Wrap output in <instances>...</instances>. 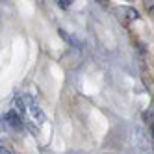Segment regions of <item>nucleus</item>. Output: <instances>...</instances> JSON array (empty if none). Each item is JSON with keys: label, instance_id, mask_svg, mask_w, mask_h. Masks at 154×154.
<instances>
[{"label": "nucleus", "instance_id": "f257e3e1", "mask_svg": "<svg viewBox=\"0 0 154 154\" xmlns=\"http://www.w3.org/2000/svg\"><path fill=\"white\" fill-rule=\"evenodd\" d=\"M28 112H30V115H32V121H35V123L41 126L43 123L47 121V115L43 113V109L35 104V102H32V104H28Z\"/></svg>", "mask_w": 154, "mask_h": 154}, {"label": "nucleus", "instance_id": "f03ea898", "mask_svg": "<svg viewBox=\"0 0 154 154\" xmlns=\"http://www.w3.org/2000/svg\"><path fill=\"white\" fill-rule=\"evenodd\" d=\"M6 121H8V125L15 128V130H20L23 128V115H20L17 109H11V112H8L6 113Z\"/></svg>", "mask_w": 154, "mask_h": 154}, {"label": "nucleus", "instance_id": "7ed1b4c3", "mask_svg": "<svg viewBox=\"0 0 154 154\" xmlns=\"http://www.w3.org/2000/svg\"><path fill=\"white\" fill-rule=\"evenodd\" d=\"M117 15L121 19H125V20H137L139 19V13L136 11L134 8H119L117 9Z\"/></svg>", "mask_w": 154, "mask_h": 154}, {"label": "nucleus", "instance_id": "20e7f679", "mask_svg": "<svg viewBox=\"0 0 154 154\" xmlns=\"http://www.w3.org/2000/svg\"><path fill=\"white\" fill-rule=\"evenodd\" d=\"M58 32H60V37H63V39L67 41V43H71V45H82V43H80L78 39H76V37H72V35H69L65 30H58Z\"/></svg>", "mask_w": 154, "mask_h": 154}, {"label": "nucleus", "instance_id": "39448f33", "mask_svg": "<svg viewBox=\"0 0 154 154\" xmlns=\"http://www.w3.org/2000/svg\"><path fill=\"white\" fill-rule=\"evenodd\" d=\"M13 104H15V109H17L20 115H23V113H24V100L19 97V98H15V102H13Z\"/></svg>", "mask_w": 154, "mask_h": 154}, {"label": "nucleus", "instance_id": "423d86ee", "mask_svg": "<svg viewBox=\"0 0 154 154\" xmlns=\"http://www.w3.org/2000/svg\"><path fill=\"white\" fill-rule=\"evenodd\" d=\"M60 8H63V9H69L71 8V4H72V0H60Z\"/></svg>", "mask_w": 154, "mask_h": 154}, {"label": "nucleus", "instance_id": "0eeeda50", "mask_svg": "<svg viewBox=\"0 0 154 154\" xmlns=\"http://www.w3.org/2000/svg\"><path fill=\"white\" fill-rule=\"evenodd\" d=\"M11 154L13 150H11V147H9V145H2V143H0V154Z\"/></svg>", "mask_w": 154, "mask_h": 154}, {"label": "nucleus", "instance_id": "6e6552de", "mask_svg": "<svg viewBox=\"0 0 154 154\" xmlns=\"http://www.w3.org/2000/svg\"><path fill=\"white\" fill-rule=\"evenodd\" d=\"M145 119H147V123H150V125H152V109L145 113Z\"/></svg>", "mask_w": 154, "mask_h": 154}]
</instances>
